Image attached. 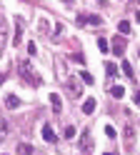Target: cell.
<instances>
[{
    "label": "cell",
    "instance_id": "11",
    "mask_svg": "<svg viewBox=\"0 0 140 155\" xmlns=\"http://www.w3.org/2000/svg\"><path fill=\"white\" fill-rule=\"evenodd\" d=\"M110 95H113L115 100H120V98L125 95V88H123V85H113V90H110Z\"/></svg>",
    "mask_w": 140,
    "mask_h": 155
},
{
    "label": "cell",
    "instance_id": "24",
    "mask_svg": "<svg viewBox=\"0 0 140 155\" xmlns=\"http://www.w3.org/2000/svg\"><path fill=\"white\" fill-rule=\"evenodd\" d=\"M73 60H75V63H85V55H83V53H75Z\"/></svg>",
    "mask_w": 140,
    "mask_h": 155
},
{
    "label": "cell",
    "instance_id": "1",
    "mask_svg": "<svg viewBox=\"0 0 140 155\" xmlns=\"http://www.w3.org/2000/svg\"><path fill=\"white\" fill-rule=\"evenodd\" d=\"M18 73H20V78H23L25 83L33 85V88H40V85H43V78L38 75L35 65H30V63H20V65H18Z\"/></svg>",
    "mask_w": 140,
    "mask_h": 155
},
{
    "label": "cell",
    "instance_id": "15",
    "mask_svg": "<svg viewBox=\"0 0 140 155\" xmlns=\"http://www.w3.org/2000/svg\"><path fill=\"white\" fill-rule=\"evenodd\" d=\"M105 73H108V80H113V78L118 75V68H115L113 63H108V65H105Z\"/></svg>",
    "mask_w": 140,
    "mask_h": 155
},
{
    "label": "cell",
    "instance_id": "16",
    "mask_svg": "<svg viewBox=\"0 0 140 155\" xmlns=\"http://www.w3.org/2000/svg\"><path fill=\"white\" fill-rule=\"evenodd\" d=\"M80 80H83V83H88V85H93V83H95V78L90 75L88 70H80Z\"/></svg>",
    "mask_w": 140,
    "mask_h": 155
},
{
    "label": "cell",
    "instance_id": "27",
    "mask_svg": "<svg viewBox=\"0 0 140 155\" xmlns=\"http://www.w3.org/2000/svg\"><path fill=\"white\" fill-rule=\"evenodd\" d=\"M5 80V70H0V83H3Z\"/></svg>",
    "mask_w": 140,
    "mask_h": 155
},
{
    "label": "cell",
    "instance_id": "17",
    "mask_svg": "<svg viewBox=\"0 0 140 155\" xmlns=\"http://www.w3.org/2000/svg\"><path fill=\"white\" fill-rule=\"evenodd\" d=\"M123 73H125V75L130 78V80H133V78H135V75H133V65H130L128 60H123Z\"/></svg>",
    "mask_w": 140,
    "mask_h": 155
},
{
    "label": "cell",
    "instance_id": "14",
    "mask_svg": "<svg viewBox=\"0 0 140 155\" xmlns=\"http://www.w3.org/2000/svg\"><path fill=\"white\" fill-rule=\"evenodd\" d=\"M5 138H8V123H5V118H0V143Z\"/></svg>",
    "mask_w": 140,
    "mask_h": 155
},
{
    "label": "cell",
    "instance_id": "19",
    "mask_svg": "<svg viewBox=\"0 0 140 155\" xmlns=\"http://www.w3.org/2000/svg\"><path fill=\"white\" fill-rule=\"evenodd\" d=\"M105 135H108V138H110V140H113V138H118V130H115V128H113V125H110V123H108V125H105Z\"/></svg>",
    "mask_w": 140,
    "mask_h": 155
},
{
    "label": "cell",
    "instance_id": "12",
    "mask_svg": "<svg viewBox=\"0 0 140 155\" xmlns=\"http://www.w3.org/2000/svg\"><path fill=\"white\" fill-rule=\"evenodd\" d=\"M75 135H78V130H75V125L73 123H70V125H65V130H63V138H75Z\"/></svg>",
    "mask_w": 140,
    "mask_h": 155
},
{
    "label": "cell",
    "instance_id": "28",
    "mask_svg": "<svg viewBox=\"0 0 140 155\" xmlns=\"http://www.w3.org/2000/svg\"><path fill=\"white\" fill-rule=\"evenodd\" d=\"M135 20H138V23H140V10H135Z\"/></svg>",
    "mask_w": 140,
    "mask_h": 155
},
{
    "label": "cell",
    "instance_id": "10",
    "mask_svg": "<svg viewBox=\"0 0 140 155\" xmlns=\"http://www.w3.org/2000/svg\"><path fill=\"white\" fill-rule=\"evenodd\" d=\"M43 138L48 140V143H55L58 138H55V133H53V128L50 125H43Z\"/></svg>",
    "mask_w": 140,
    "mask_h": 155
},
{
    "label": "cell",
    "instance_id": "21",
    "mask_svg": "<svg viewBox=\"0 0 140 155\" xmlns=\"http://www.w3.org/2000/svg\"><path fill=\"white\" fill-rule=\"evenodd\" d=\"M125 140H128V143H133V140H135V133H133V128H130V125L125 128Z\"/></svg>",
    "mask_w": 140,
    "mask_h": 155
},
{
    "label": "cell",
    "instance_id": "7",
    "mask_svg": "<svg viewBox=\"0 0 140 155\" xmlns=\"http://www.w3.org/2000/svg\"><path fill=\"white\" fill-rule=\"evenodd\" d=\"M113 53H115L118 58L125 55V43H123V38H115V40H113Z\"/></svg>",
    "mask_w": 140,
    "mask_h": 155
},
{
    "label": "cell",
    "instance_id": "6",
    "mask_svg": "<svg viewBox=\"0 0 140 155\" xmlns=\"http://www.w3.org/2000/svg\"><path fill=\"white\" fill-rule=\"evenodd\" d=\"M20 40H23V20H20V18H15V35H13V45H20Z\"/></svg>",
    "mask_w": 140,
    "mask_h": 155
},
{
    "label": "cell",
    "instance_id": "8",
    "mask_svg": "<svg viewBox=\"0 0 140 155\" xmlns=\"http://www.w3.org/2000/svg\"><path fill=\"white\" fill-rule=\"evenodd\" d=\"M90 130H83V135H80V150L83 153H88V148H90Z\"/></svg>",
    "mask_w": 140,
    "mask_h": 155
},
{
    "label": "cell",
    "instance_id": "22",
    "mask_svg": "<svg viewBox=\"0 0 140 155\" xmlns=\"http://www.w3.org/2000/svg\"><path fill=\"white\" fill-rule=\"evenodd\" d=\"M28 53H30V55H38V48H35V43H33V40L28 43Z\"/></svg>",
    "mask_w": 140,
    "mask_h": 155
},
{
    "label": "cell",
    "instance_id": "2",
    "mask_svg": "<svg viewBox=\"0 0 140 155\" xmlns=\"http://www.w3.org/2000/svg\"><path fill=\"white\" fill-rule=\"evenodd\" d=\"M68 93H70V98H80L83 95V88H80V80H75V78H68Z\"/></svg>",
    "mask_w": 140,
    "mask_h": 155
},
{
    "label": "cell",
    "instance_id": "20",
    "mask_svg": "<svg viewBox=\"0 0 140 155\" xmlns=\"http://www.w3.org/2000/svg\"><path fill=\"white\" fill-rule=\"evenodd\" d=\"M98 48H100V53H110V50H108V40H105V38H98Z\"/></svg>",
    "mask_w": 140,
    "mask_h": 155
},
{
    "label": "cell",
    "instance_id": "25",
    "mask_svg": "<svg viewBox=\"0 0 140 155\" xmlns=\"http://www.w3.org/2000/svg\"><path fill=\"white\" fill-rule=\"evenodd\" d=\"M28 155H43V153H40L38 148H30V150H28Z\"/></svg>",
    "mask_w": 140,
    "mask_h": 155
},
{
    "label": "cell",
    "instance_id": "9",
    "mask_svg": "<svg viewBox=\"0 0 140 155\" xmlns=\"http://www.w3.org/2000/svg\"><path fill=\"white\" fill-rule=\"evenodd\" d=\"M95 108H98V103H95V98H88L85 103H83V113H95Z\"/></svg>",
    "mask_w": 140,
    "mask_h": 155
},
{
    "label": "cell",
    "instance_id": "29",
    "mask_svg": "<svg viewBox=\"0 0 140 155\" xmlns=\"http://www.w3.org/2000/svg\"><path fill=\"white\" fill-rule=\"evenodd\" d=\"M105 155H118V153H105Z\"/></svg>",
    "mask_w": 140,
    "mask_h": 155
},
{
    "label": "cell",
    "instance_id": "18",
    "mask_svg": "<svg viewBox=\"0 0 140 155\" xmlns=\"http://www.w3.org/2000/svg\"><path fill=\"white\" fill-rule=\"evenodd\" d=\"M118 30H120V35H130V23H128V20H123V23L118 25Z\"/></svg>",
    "mask_w": 140,
    "mask_h": 155
},
{
    "label": "cell",
    "instance_id": "5",
    "mask_svg": "<svg viewBox=\"0 0 140 155\" xmlns=\"http://www.w3.org/2000/svg\"><path fill=\"white\" fill-rule=\"evenodd\" d=\"M50 105H53V113H55V115L63 113V100H60L58 93H50Z\"/></svg>",
    "mask_w": 140,
    "mask_h": 155
},
{
    "label": "cell",
    "instance_id": "4",
    "mask_svg": "<svg viewBox=\"0 0 140 155\" xmlns=\"http://www.w3.org/2000/svg\"><path fill=\"white\" fill-rule=\"evenodd\" d=\"M78 23L80 25H100V23H103V18H100V15H80Z\"/></svg>",
    "mask_w": 140,
    "mask_h": 155
},
{
    "label": "cell",
    "instance_id": "26",
    "mask_svg": "<svg viewBox=\"0 0 140 155\" xmlns=\"http://www.w3.org/2000/svg\"><path fill=\"white\" fill-rule=\"evenodd\" d=\"M133 100H135V103L140 105V90H135V95H133Z\"/></svg>",
    "mask_w": 140,
    "mask_h": 155
},
{
    "label": "cell",
    "instance_id": "23",
    "mask_svg": "<svg viewBox=\"0 0 140 155\" xmlns=\"http://www.w3.org/2000/svg\"><path fill=\"white\" fill-rule=\"evenodd\" d=\"M60 35H63V25H55V33H53V40H58Z\"/></svg>",
    "mask_w": 140,
    "mask_h": 155
},
{
    "label": "cell",
    "instance_id": "3",
    "mask_svg": "<svg viewBox=\"0 0 140 155\" xmlns=\"http://www.w3.org/2000/svg\"><path fill=\"white\" fill-rule=\"evenodd\" d=\"M5 43H8V23H5V18H0V55L5 50Z\"/></svg>",
    "mask_w": 140,
    "mask_h": 155
},
{
    "label": "cell",
    "instance_id": "13",
    "mask_svg": "<svg viewBox=\"0 0 140 155\" xmlns=\"http://www.w3.org/2000/svg\"><path fill=\"white\" fill-rule=\"evenodd\" d=\"M5 105H8V108H20V98H18V95H8Z\"/></svg>",
    "mask_w": 140,
    "mask_h": 155
}]
</instances>
